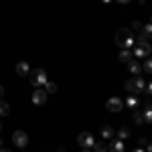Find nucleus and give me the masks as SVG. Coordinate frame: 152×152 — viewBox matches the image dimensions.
<instances>
[{"instance_id":"4468645a","label":"nucleus","mask_w":152,"mask_h":152,"mask_svg":"<svg viewBox=\"0 0 152 152\" xmlns=\"http://www.w3.org/2000/svg\"><path fill=\"white\" fill-rule=\"evenodd\" d=\"M140 37L142 39H152V24L148 23V24H142V28H140Z\"/></svg>"},{"instance_id":"20e7f679","label":"nucleus","mask_w":152,"mask_h":152,"mask_svg":"<svg viewBox=\"0 0 152 152\" xmlns=\"http://www.w3.org/2000/svg\"><path fill=\"white\" fill-rule=\"evenodd\" d=\"M12 142H14L18 148H24V146L28 144V134L23 132V130H14V132H12Z\"/></svg>"},{"instance_id":"cd10ccee","label":"nucleus","mask_w":152,"mask_h":152,"mask_svg":"<svg viewBox=\"0 0 152 152\" xmlns=\"http://www.w3.org/2000/svg\"><path fill=\"white\" fill-rule=\"evenodd\" d=\"M116 2H120V4H128L130 0H116Z\"/></svg>"},{"instance_id":"9d476101","label":"nucleus","mask_w":152,"mask_h":152,"mask_svg":"<svg viewBox=\"0 0 152 152\" xmlns=\"http://www.w3.org/2000/svg\"><path fill=\"white\" fill-rule=\"evenodd\" d=\"M31 73V67H28V63L26 61H18L16 63V75H20V77H26Z\"/></svg>"},{"instance_id":"bb28decb","label":"nucleus","mask_w":152,"mask_h":152,"mask_svg":"<svg viewBox=\"0 0 152 152\" xmlns=\"http://www.w3.org/2000/svg\"><path fill=\"white\" fill-rule=\"evenodd\" d=\"M146 91H148V94H150V95H152V81H150V83H148V87H146Z\"/></svg>"},{"instance_id":"7c9ffc66","label":"nucleus","mask_w":152,"mask_h":152,"mask_svg":"<svg viewBox=\"0 0 152 152\" xmlns=\"http://www.w3.org/2000/svg\"><path fill=\"white\" fill-rule=\"evenodd\" d=\"M2 94H4V87L0 85V99H2Z\"/></svg>"},{"instance_id":"6ab92c4d","label":"nucleus","mask_w":152,"mask_h":152,"mask_svg":"<svg viewBox=\"0 0 152 152\" xmlns=\"http://www.w3.org/2000/svg\"><path fill=\"white\" fill-rule=\"evenodd\" d=\"M8 114H10V105L0 99V116H8Z\"/></svg>"},{"instance_id":"412c9836","label":"nucleus","mask_w":152,"mask_h":152,"mask_svg":"<svg viewBox=\"0 0 152 152\" xmlns=\"http://www.w3.org/2000/svg\"><path fill=\"white\" fill-rule=\"evenodd\" d=\"M142 69L146 71V73H152V57H146L144 65H142Z\"/></svg>"},{"instance_id":"0eeeda50","label":"nucleus","mask_w":152,"mask_h":152,"mask_svg":"<svg viewBox=\"0 0 152 152\" xmlns=\"http://www.w3.org/2000/svg\"><path fill=\"white\" fill-rule=\"evenodd\" d=\"M126 65H128V71L130 73H132V75H134V77H138V75H142V63L140 61H138V59H130L128 63H126Z\"/></svg>"},{"instance_id":"a211bd4d","label":"nucleus","mask_w":152,"mask_h":152,"mask_svg":"<svg viewBox=\"0 0 152 152\" xmlns=\"http://www.w3.org/2000/svg\"><path fill=\"white\" fill-rule=\"evenodd\" d=\"M91 150L94 152H107V144L105 142H95L94 146H91Z\"/></svg>"},{"instance_id":"9b49d317","label":"nucleus","mask_w":152,"mask_h":152,"mask_svg":"<svg viewBox=\"0 0 152 152\" xmlns=\"http://www.w3.org/2000/svg\"><path fill=\"white\" fill-rule=\"evenodd\" d=\"M107 150H110V152H124V140H120V138H116V140H110Z\"/></svg>"},{"instance_id":"6e6552de","label":"nucleus","mask_w":152,"mask_h":152,"mask_svg":"<svg viewBox=\"0 0 152 152\" xmlns=\"http://www.w3.org/2000/svg\"><path fill=\"white\" fill-rule=\"evenodd\" d=\"M31 99H33V104H35V105H43L45 102H47V91H43V89H35Z\"/></svg>"},{"instance_id":"5701e85b","label":"nucleus","mask_w":152,"mask_h":152,"mask_svg":"<svg viewBox=\"0 0 152 152\" xmlns=\"http://www.w3.org/2000/svg\"><path fill=\"white\" fill-rule=\"evenodd\" d=\"M45 91H47V94H55V91H57V85L51 83V81H47L45 83Z\"/></svg>"},{"instance_id":"f704fd0d","label":"nucleus","mask_w":152,"mask_h":152,"mask_svg":"<svg viewBox=\"0 0 152 152\" xmlns=\"http://www.w3.org/2000/svg\"><path fill=\"white\" fill-rule=\"evenodd\" d=\"M0 130H2V124H0Z\"/></svg>"},{"instance_id":"f8f14e48","label":"nucleus","mask_w":152,"mask_h":152,"mask_svg":"<svg viewBox=\"0 0 152 152\" xmlns=\"http://www.w3.org/2000/svg\"><path fill=\"white\" fill-rule=\"evenodd\" d=\"M102 138H104L105 142L114 140V128H112V126H104V128H102Z\"/></svg>"},{"instance_id":"7ed1b4c3","label":"nucleus","mask_w":152,"mask_h":152,"mask_svg":"<svg viewBox=\"0 0 152 152\" xmlns=\"http://www.w3.org/2000/svg\"><path fill=\"white\" fill-rule=\"evenodd\" d=\"M28 75H31V83H33L35 87H41V85H45V83L49 81V79H47V73H45L43 69H33Z\"/></svg>"},{"instance_id":"2f4dec72","label":"nucleus","mask_w":152,"mask_h":152,"mask_svg":"<svg viewBox=\"0 0 152 152\" xmlns=\"http://www.w3.org/2000/svg\"><path fill=\"white\" fill-rule=\"evenodd\" d=\"M0 152H12V150H8V148H0Z\"/></svg>"},{"instance_id":"393cba45","label":"nucleus","mask_w":152,"mask_h":152,"mask_svg":"<svg viewBox=\"0 0 152 152\" xmlns=\"http://www.w3.org/2000/svg\"><path fill=\"white\" fill-rule=\"evenodd\" d=\"M132 26H134V28H136V31H140V28H142V23H138V20H136V23L132 24Z\"/></svg>"},{"instance_id":"f3484780","label":"nucleus","mask_w":152,"mask_h":152,"mask_svg":"<svg viewBox=\"0 0 152 152\" xmlns=\"http://www.w3.org/2000/svg\"><path fill=\"white\" fill-rule=\"evenodd\" d=\"M124 105H128L130 110H134V107L138 105V97H136L134 94H132V95H128V97H126V102H124Z\"/></svg>"},{"instance_id":"c85d7f7f","label":"nucleus","mask_w":152,"mask_h":152,"mask_svg":"<svg viewBox=\"0 0 152 152\" xmlns=\"http://www.w3.org/2000/svg\"><path fill=\"white\" fill-rule=\"evenodd\" d=\"M134 152H146V150H144V148H140V146H138V148H136V150H134Z\"/></svg>"},{"instance_id":"dca6fc26","label":"nucleus","mask_w":152,"mask_h":152,"mask_svg":"<svg viewBox=\"0 0 152 152\" xmlns=\"http://www.w3.org/2000/svg\"><path fill=\"white\" fill-rule=\"evenodd\" d=\"M130 134H132V130H130L128 126H122V128L118 130V138H120V140H126V138H130Z\"/></svg>"},{"instance_id":"a878e982","label":"nucleus","mask_w":152,"mask_h":152,"mask_svg":"<svg viewBox=\"0 0 152 152\" xmlns=\"http://www.w3.org/2000/svg\"><path fill=\"white\" fill-rule=\"evenodd\" d=\"M146 150H148V152H152V142H150V140L146 142Z\"/></svg>"},{"instance_id":"aec40b11","label":"nucleus","mask_w":152,"mask_h":152,"mask_svg":"<svg viewBox=\"0 0 152 152\" xmlns=\"http://www.w3.org/2000/svg\"><path fill=\"white\" fill-rule=\"evenodd\" d=\"M132 118H134V122H136L138 126H142V124H144V116H142V110H136Z\"/></svg>"},{"instance_id":"423d86ee","label":"nucleus","mask_w":152,"mask_h":152,"mask_svg":"<svg viewBox=\"0 0 152 152\" xmlns=\"http://www.w3.org/2000/svg\"><path fill=\"white\" fill-rule=\"evenodd\" d=\"M77 142H79L81 148H91V146L95 144V138L89 134V132H81V134L77 136Z\"/></svg>"},{"instance_id":"f257e3e1","label":"nucleus","mask_w":152,"mask_h":152,"mask_svg":"<svg viewBox=\"0 0 152 152\" xmlns=\"http://www.w3.org/2000/svg\"><path fill=\"white\" fill-rule=\"evenodd\" d=\"M114 39H116V45L122 47V49H132L136 45V39H134V35H132L130 28H120Z\"/></svg>"},{"instance_id":"c756f323","label":"nucleus","mask_w":152,"mask_h":152,"mask_svg":"<svg viewBox=\"0 0 152 152\" xmlns=\"http://www.w3.org/2000/svg\"><path fill=\"white\" fill-rule=\"evenodd\" d=\"M81 152H94L91 148H81Z\"/></svg>"},{"instance_id":"b1692460","label":"nucleus","mask_w":152,"mask_h":152,"mask_svg":"<svg viewBox=\"0 0 152 152\" xmlns=\"http://www.w3.org/2000/svg\"><path fill=\"white\" fill-rule=\"evenodd\" d=\"M146 142H148L146 138H140V142H138V146H140V148H146Z\"/></svg>"},{"instance_id":"39448f33","label":"nucleus","mask_w":152,"mask_h":152,"mask_svg":"<svg viewBox=\"0 0 152 152\" xmlns=\"http://www.w3.org/2000/svg\"><path fill=\"white\" fill-rule=\"evenodd\" d=\"M105 110L112 112V114H118V112L124 110V102H122L120 97H110V99L105 102Z\"/></svg>"},{"instance_id":"4be33fe9","label":"nucleus","mask_w":152,"mask_h":152,"mask_svg":"<svg viewBox=\"0 0 152 152\" xmlns=\"http://www.w3.org/2000/svg\"><path fill=\"white\" fill-rule=\"evenodd\" d=\"M124 89H126L128 94H134V77H132V79H128V81L124 83Z\"/></svg>"},{"instance_id":"f03ea898","label":"nucleus","mask_w":152,"mask_h":152,"mask_svg":"<svg viewBox=\"0 0 152 152\" xmlns=\"http://www.w3.org/2000/svg\"><path fill=\"white\" fill-rule=\"evenodd\" d=\"M134 39H136V45H134V51H132V55H134L136 59H146V57H150L152 47L148 45V41H146V39H142L140 35L134 37Z\"/></svg>"},{"instance_id":"c9c22d12","label":"nucleus","mask_w":152,"mask_h":152,"mask_svg":"<svg viewBox=\"0 0 152 152\" xmlns=\"http://www.w3.org/2000/svg\"><path fill=\"white\" fill-rule=\"evenodd\" d=\"M150 24H152V23H150Z\"/></svg>"},{"instance_id":"473e14b6","label":"nucleus","mask_w":152,"mask_h":152,"mask_svg":"<svg viewBox=\"0 0 152 152\" xmlns=\"http://www.w3.org/2000/svg\"><path fill=\"white\" fill-rule=\"evenodd\" d=\"M102 2H112V0H102Z\"/></svg>"},{"instance_id":"ddd939ff","label":"nucleus","mask_w":152,"mask_h":152,"mask_svg":"<svg viewBox=\"0 0 152 152\" xmlns=\"http://www.w3.org/2000/svg\"><path fill=\"white\" fill-rule=\"evenodd\" d=\"M142 116H144V122H146V124H152V104H146V105H144Z\"/></svg>"},{"instance_id":"1a4fd4ad","label":"nucleus","mask_w":152,"mask_h":152,"mask_svg":"<svg viewBox=\"0 0 152 152\" xmlns=\"http://www.w3.org/2000/svg\"><path fill=\"white\" fill-rule=\"evenodd\" d=\"M146 91V81H144V77H134V95L138 94H144Z\"/></svg>"},{"instance_id":"2eb2a0df","label":"nucleus","mask_w":152,"mask_h":152,"mask_svg":"<svg viewBox=\"0 0 152 152\" xmlns=\"http://www.w3.org/2000/svg\"><path fill=\"white\" fill-rule=\"evenodd\" d=\"M118 59H120L122 63H128L130 59H134V55H132V51H130V49H124V51L118 55Z\"/></svg>"},{"instance_id":"72a5a7b5","label":"nucleus","mask_w":152,"mask_h":152,"mask_svg":"<svg viewBox=\"0 0 152 152\" xmlns=\"http://www.w3.org/2000/svg\"><path fill=\"white\" fill-rule=\"evenodd\" d=\"M0 148H2V138H0Z\"/></svg>"}]
</instances>
